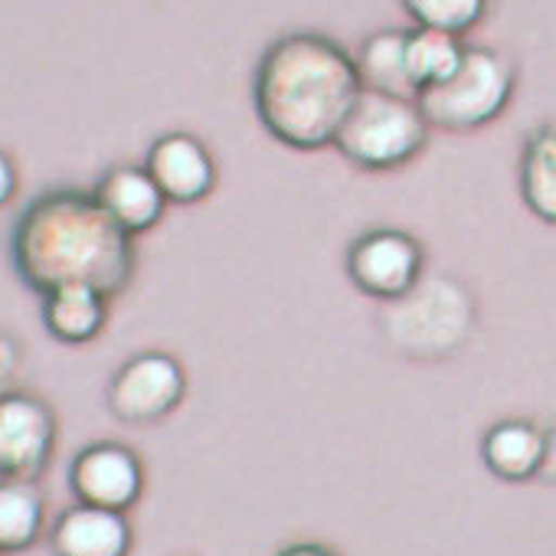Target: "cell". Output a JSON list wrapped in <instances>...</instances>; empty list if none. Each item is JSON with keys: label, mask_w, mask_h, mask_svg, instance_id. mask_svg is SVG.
I'll list each match as a JSON object with an SVG mask.
<instances>
[{"label": "cell", "mask_w": 556, "mask_h": 556, "mask_svg": "<svg viewBox=\"0 0 556 556\" xmlns=\"http://www.w3.org/2000/svg\"><path fill=\"white\" fill-rule=\"evenodd\" d=\"M11 262L40 299L63 286H89L115 299L128 289L138 255L131 236L105 216L92 193L60 187L40 193L17 216Z\"/></svg>", "instance_id": "6da1fadb"}, {"label": "cell", "mask_w": 556, "mask_h": 556, "mask_svg": "<svg viewBox=\"0 0 556 556\" xmlns=\"http://www.w3.org/2000/svg\"><path fill=\"white\" fill-rule=\"evenodd\" d=\"M361 89L354 56L338 40L302 30L265 47L252 79V105L275 141L321 151L334 144Z\"/></svg>", "instance_id": "7a4b0ae2"}, {"label": "cell", "mask_w": 556, "mask_h": 556, "mask_svg": "<svg viewBox=\"0 0 556 556\" xmlns=\"http://www.w3.org/2000/svg\"><path fill=\"white\" fill-rule=\"evenodd\" d=\"M475 295L452 275H422L416 289L383 305L380 328L387 344L409 361H452L475 334Z\"/></svg>", "instance_id": "3957f363"}, {"label": "cell", "mask_w": 556, "mask_h": 556, "mask_svg": "<svg viewBox=\"0 0 556 556\" xmlns=\"http://www.w3.org/2000/svg\"><path fill=\"white\" fill-rule=\"evenodd\" d=\"M429 131L416 99L361 89L334 148L361 170H396L422 154Z\"/></svg>", "instance_id": "277c9868"}, {"label": "cell", "mask_w": 556, "mask_h": 556, "mask_svg": "<svg viewBox=\"0 0 556 556\" xmlns=\"http://www.w3.org/2000/svg\"><path fill=\"white\" fill-rule=\"evenodd\" d=\"M514 86L517 70L504 53L491 47H465L458 70L445 83L419 92L416 102L429 128L462 135L491 125L510 105Z\"/></svg>", "instance_id": "5b68a950"}, {"label": "cell", "mask_w": 556, "mask_h": 556, "mask_svg": "<svg viewBox=\"0 0 556 556\" xmlns=\"http://www.w3.org/2000/svg\"><path fill=\"white\" fill-rule=\"evenodd\" d=\"M426 275V249L422 242L393 226L361 232L348 249V278L354 289L380 305H390L416 289Z\"/></svg>", "instance_id": "8992f818"}, {"label": "cell", "mask_w": 556, "mask_h": 556, "mask_svg": "<svg viewBox=\"0 0 556 556\" xmlns=\"http://www.w3.org/2000/svg\"><path fill=\"white\" fill-rule=\"evenodd\" d=\"M187 393L184 364L167 351H141L128 357L109 380V409L128 426H148L170 416Z\"/></svg>", "instance_id": "52a82bcc"}, {"label": "cell", "mask_w": 556, "mask_h": 556, "mask_svg": "<svg viewBox=\"0 0 556 556\" xmlns=\"http://www.w3.org/2000/svg\"><path fill=\"white\" fill-rule=\"evenodd\" d=\"M56 413L47 400L14 390L0 396V478L37 481L56 452Z\"/></svg>", "instance_id": "ba28073f"}, {"label": "cell", "mask_w": 556, "mask_h": 556, "mask_svg": "<svg viewBox=\"0 0 556 556\" xmlns=\"http://www.w3.org/2000/svg\"><path fill=\"white\" fill-rule=\"evenodd\" d=\"M70 488L76 504L125 514L144 491V465L138 452L122 442H92L73 458Z\"/></svg>", "instance_id": "9c48e42d"}, {"label": "cell", "mask_w": 556, "mask_h": 556, "mask_svg": "<svg viewBox=\"0 0 556 556\" xmlns=\"http://www.w3.org/2000/svg\"><path fill=\"white\" fill-rule=\"evenodd\" d=\"M148 174L167 197V203L190 206L213 193L216 187V161L210 148L190 131H167L148 148L144 161Z\"/></svg>", "instance_id": "30bf717a"}, {"label": "cell", "mask_w": 556, "mask_h": 556, "mask_svg": "<svg viewBox=\"0 0 556 556\" xmlns=\"http://www.w3.org/2000/svg\"><path fill=\"white\" fill-rule=\"evenodd\" d=\"M92 197L105 210V216L122 232H128L131 239L154 229L164 219V210H167V197L161 193V187L154 184L148 167H138V164L109 167L99 177Z\"/></svg>", "instance_id": "8fae6325"}, {"label": "cell", "mask_w": 556, "mask_h": 556, "mask_svg": "<svg viewBox=\"0 0 556 556\" xmlns=\"http://www.w3.org/2000/svg\"><path fill=\"white\" fill-rule=\"evenodd\" d=\"M53 556H128L131 523L118 510L73 504L50 530Z\"/></svg>", "instance_id": "7c38bea8"}, {"label": "cell", "mask_w": 556, "mask_h": 556, "mask_svg": "<svg viewBox=\"0 0 556 556\" xmlns=\"http://www.w3.org/2000/svg\"><path fill=\"white\" fill-rule=\"evenodd\" d=\"M553 435L533 419H501L481 439V458L501 481H530L543 475Z\"/></svg>", "instance_id": "4fadbf2b"}, {"label": "cell", "mask_w": 556, "mask_h": 556, "mask_svg": "<svg viewBox=\"0 0 556 556\" xmlns=\"http://www.w3.org/2000/svg\"><path fill=\"white\" fill-rule=\"evenodd\" d=\"M40 315L60 344H89L109 321V299L89 286H63L43 295Z\"/></svg>", "instance_id": "5bb4252c"}, {"label": "cell", "mask_w": 556, "mask_h": 556, "mask_svg": "<svg viewBox=\"0 0 556 556\" xmlns=\"http://www.w3.org/2000/svg\"><path fill=\"white\" fill-rule=\"evenodd\" d=\"M520 200L536 219L556 226V125H540L523 141Z\"/></svg>", "instance_id": "9a60e30c"}, {"label": "cell", "mask_w": 556, "mask_h": 556, "mask_svg": "<svg viewBox=\"0 0 556 556\" xmlns=\"http://www.w3.org/2000/svg\"><path fill=\"white\" fill-rule=\"evenodd\" d=\"M354 63H357L364 89L400 96V99H416V89L406 70V30H380L367 37Z\"/></svg>", "instance_id": "2e32d148"}, {"label": "cell", "mask_w": 556, "mask_h": 556, "mask_svg": "<svg viewBox=\"0 0 556 556\" xmlns=\"http://www.w3.org/2000/svg\"><path fill=\"white\" fill-rule=\"evenodd\" d=\"M47 501L37 481L0 478V553H21L43 533Z\"/></svg>", "instance_id": "e0dca14e"}, {"label": "cell", "mask_w": 556, "mask_h": 556, "mask_svg": "<svg viewBox=\"0 0 556 556\" xmlns=\"http://www.w3.org/2000/svg\"><path fill=\"white\" fill-rule=\"evenodd\" d=\"M462 56H465L462 37L422 30V27L406 30V70H409V83L416 89V99H419V92L445 83L458 70Z\"/></svg>", "instance_id": "ac0fdd59"}, {"label": "cell", "mask_w": 556, "mask_h": 556, "mask_svg": "<svg viewBox=\"0 0 556 556\" xmlns=\"http://www.w3.org/2000/svg\"><path fill=\"white\" fill-rule=\"evenodd\" d=\"M403 11L422 30L465 37L484 21L488 0H403Z\"/></svg>", "instance_id": "d6986e66"}, {"label": "cell", "mask_w": 556, "mask_h": 556, "mask_svg": "<svg viewBox=\"0 0 556 556\" xmlns=\"http://www.w3.org/2000/svg\"><path fill=\"white\" fill-rule=\"evenodd\" d=\"M21 370H24V344L14 334L0 331V396L17 390Z\"/></svg>", "instance_id": "ffe728a7"}, {"label": "cell", "mask_w": 556, "mask_h": 556, "mask_svg": "<svg viewBox=\"0 0 556 556\" xmlns=\"http://www.w3.org/2000/svg\"><path fill=\"white\" fill-rule=\"evenodd\" d=\"M21 187V174H17V164L8 151H0V206H8L14 200Z\"/></svg>", "instance_id": "44dd1931"}, {"label": "cell", "mask_w": 556, "mask_h": 556, "mask_svg": "<svg viewBox=\"0 0 556 556\" xmlns=\"http://www.w3.org/2000/svg\"><path fill=\"white\" fill-rule=\"evenodd\" d=\"M275 556H341L334 546L328 543H315V540H299V543H289L282 546Z\"/></svg>", "instance_id": "7402d4cb"}, {"label": "cell", "mask_w": 556, "mask_h": 556, "mask_svg": "<svg viewBox=\"0 0 556 556\" xmlns=\"http://www.w3.org/2000/svg\"><path fill=\"white\" fill-rule=\"evenodd\" d=\"M0 556H4V553H0Z\"/></svg>", "instance_id": "603a6c76"}]
</instances>
